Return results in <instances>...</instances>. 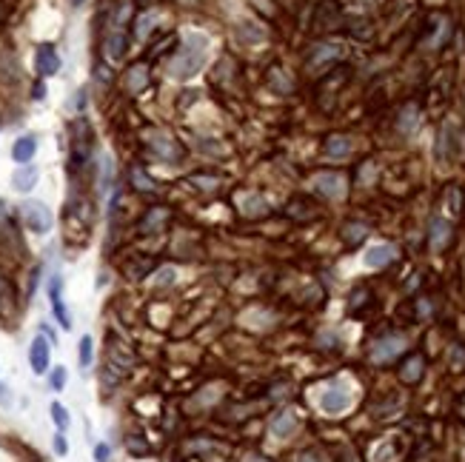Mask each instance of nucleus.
Returning a JSON list of instances; mask_svg holds the SVG:
<instances>
[{"mask_svg":"<svg viewBox=\"0 0 465 462\" xmlns=\"http://www.w3.org/2000/svg\"><path fill=\"white\" fill-rule=\"evenodd\" d=\"M131 362H134V357L129 351V345H123L118 340H109V368H114L118 374H126Z\"/></svg>","mask_w":465,"mask_h":462,"instance_id":"nucleus-6","label":"nucleus"},{"mask_svg":"<svg viewBox=\"0 0 465 462\" xmlns=\"http://www.w3.org/2000/svg\"><path fill=\"white\" fill-rule=\"evenodd\" d=\"M131 177H134V183H137V189H146V192H149V189H154V183H152V180H149V177H146L140 169H137V172H131Z\"/></svg>","mask_w":465,"mask_h":462,"instance_id":"nucleus-32","label":"nucleus"},{"mask_svg":"<svg viewBox=\"0 0 465 462\" xmlns=\"http://www.w3.org/2000/svg\"><path fill=\"white\" fill-rule=\"evenodd\" d=\"M35 98H37V100H43V98H46V89H43V86H37V89H35Z\"/></svg>","mask_w":465,"mask_h":462,"instance_id":"nucleus-36","label":"nucleus"},{"mask_svg":"<svg viewBox=\"0 0 465 462\" xmlns=\"http://www.w3.org/2000/svg\"><path fill=\"white\" fill-rule=\"evenodd\" d=\"M49 299H52V308H55V317L60 320L63 329H72V317H69L66 306H63V297H60V277H52L49 283Z\"/></svg>","mask_w":465,"mask_h":462,"instance_id":"nucleus-12","label":"nucleus"},{"mask_svg":"<svg viewBox=\"0 0 465 462\" xmlns=\"http://www.w3.org/2000/svg\"><path fill=\"white\" fill-rule=\"evenodd\" d=\"M35 68H37L43 77L57 75V68H60V55L55 52V46H40L37 55H35Z\"/></svg>","mask_w":465,"mask_h":462,"instance_id":"nucleus-7","label":"nucleus"},{"mask_svg":"<svg viewBox=\"0 0 465 462\" xmlns=\"http://www.w3.org/2000/svg\"><path fill=\"white\" fill-rule=\"evenodd\" d=\"M403 345H405L403 337H385V340H380V342L374 345L371 357H374V362H388L391 357H397V354L403 351Z\"/></svg>","mask_w":465,"mask_h":462,"instance_id":"nucleus-10","label":"nucleus"},{"mask_svg":"<svg viewBox=\"0 0 465 462\" xmlns=\"http://www.w3.org/2000/svg\"><path fill=\"white\" fill-rule=\"evenodd\" d=\"M394 246H388V243H374V246H368V251L363 254V263L368 266V268H383V266H388L391 260H394Z\"/></svg>","mask_w":465,"mask_h":462,"instance_id":"nucleus-8","label":"nucleus"},{"mask_svg":"<svg viewBox=\"0 0 465 462\" xmlns=\"http://www.w3.org/2000/svg\"><path fill=\"white\" fill-rule=\"evenodd\" d=\"M414 126H417V106H405L403 118H400V129H403V131H411Z\"/></svg>","mask_w":465,"mask_h":462,"instance_id":"nucleus-25","label":"nucleus"},{"mask_svg":"<svg viewBox=\"0 0 465 462\" xmlns=\"http://www.w3.org/2000/svg\"><path fill=\"white\" fill-rule=\"evenodd\" d=\"M192 183H194V186H200V189H215V186H217V177H206V174H194V177H192Z\"/></svg>","mask_w":465,"mask_h":462,"instance_id":"nucleus-28","label":"nucleus"},{"mask_svg":"<svg viewBox=\"0 0 465 462\" xmlns=\"http://www.w3.org/2000/svg\"><path fill=\"white\" fill-rule=\"evenodd\" d=\"M240 212L246 217H263V214H268V203L260 194H243L240 197Z\"/></svg>","mask_w":465,"mask_h":462,"instance_id":"nucleus-16","label":"nucleus"},{"mask_svg":"<svg viewBox=\"0 0 465 462\" xmlns=\"http://www.w3.org/2000/svg\"><path fill=\"white\" fill-rule=\"evenodd\" d=\"M23 212V220H26V225L35 231V234H46V231L52 228V212L46 209V203H37V200H29L20 205Z\"/></svg>","mask_w":465,"mask_h":462,"instance_id":"nucleus-3","label":"nucleus"},{"mask_svg":"<svg viewBox=\"0 0 465 462\" xmlns=\"http://www.w3.org/2000/svg\"><path fill=\"white\" fill-rule=\"evenodd\" d=\"M55 451H57V454H66V451H69V445H66V440H63V434L55 436Z\"/></svg>","mask_w":465,"mask_h":462,"instance_id":"nucleus-35","label":"nucleus"},{"mask_svg":"<svg viewBox=\"0 0 465 462\" xmlns=\"http://www.w3.org/2000/svg\"><path fill=\"white\" fill-rule=\"evenodd\" d=\"M446 205H451V214H459V192L457 189H448V194H446Z\"/></svg>","mask_w":465,"mask_h":462,"instance_id":"nucleus-30","label":"nucleus"},{"mask_svg":"<svg viewBox=\"0 0 465 462\" xmlns=\"http://www.w3.org/2000/svg\"><path fill=\"white\" fill-rule=\"evenodd\" d=\"M400 377H403V382H417V380L423 377V360H420V357H411V360L403 365Z\"/></svg>","mask_w":465,"mask_h":462,"instance_id":"nucleus-21","label":"nucleus"},{"mask_svg":"<svg viewBox=\"0 0 465 462\" xmlns=\"http://www.w3.org/2000/svg\"><path fill=\"white\" fill-rule=\"evenodd\" d=\"M80 365H83V368L91 365V337H83V340H80Z\"/></svg>","mask_w":465,"mask_h":462,"instance_id":"nucleus-27","label":"nucleus"},{"mask_svg":"<svg viewBox=\"0 0 465 462\" xmlns=\"http://www.w3.org/2000/svg\"><path fill=\"white\" fill-rule=\"evenodd\" d=\"M52 420L57 423V428H69V414H66V408L60 403L52 405Z\"/></svg>","mask_w":465,"mask_h":462,"instance_id":"nucleus-26","label":"nucleus"},{"mask_svg":"<svg viewBox=\"0 0 465 462\" xmlns=\"http://www.w3.org/2000/svg\"><path fill=\"white\" fill-rule=\"evenodd\" d=\"M35 151H37V137H32V134L17 137L15 146H12V157H15V163H23V166H26L29 160L35 157Z\"/></svg>","mask_w":465,"mask_h":462,"instance_id":"nucleus-11","label":"nucleus"},{"mask_svg":"<svg viewBox=\"0 0 465 462\" xmlns=\"http://www.w3.org/2000/svg\"><path fill=\"white\" fill-rule=\"evenodd\" d=\"M123 52H126V35H123V29L111 26V32L106 35V57L109 60H120Z\"/></svg>","mask_w":465,"mask_h":462,"instance_id":"nucleus-15","label":"nucleus"},{"mask_svg":"<svg viewBox=\"0 0 465 462\" xmlns=\"http://www.w3.org/2000/svg\"><path fill=\"white\" fill-rule=\"evenodd\" d=\"M348 405H352V391H348V385L343 380L331 382L329 388L320 394V408L325 414H343Z\"/></svg>","mask_w":465,"mask_h":462,"instance_id":"nucleus-2","label":"nucleus"},{"mask_svg":"<svg viewBox=\"0 0 465 462\" xmlns=\"http://www.w3.org/2000/svg\"><path fill=\"white\" fill-rule=\"evenodd\" d=\"M63 385H66V368L60 365V368H55V371H52V388L63 391Z\"/></svg>","mask_w":465,"mask_h":462,"instance_id":"nucleus-29","label":"nucleus"},{"mask_svg":"<svg viewBox=\"0 0 465 462\" xmlns=\"http://www.w3.org/2000/svg\"><path fill=\"white\" fill-rule=\"evenodd\" d=\"M146 137H149V146H152V151H154L157 157H163V160H180V157H183L180 143L172 140L169 134H163V131H149Z\"/></svg>","mask_w":465,"mask_h":462,"instance_id":"nucleus-5","label":"nucleus"},{"mask_svg":"<svg viewBox=\"0 0 465 462\" xmlns=\"http://www.w3.org/2000/svg\"><path fill=\"white\" fill-rule=\"evenodd\" d=\"M163 220H166V212H163V209H154V212H149L146 217H143V223H140V231H154V228H160V223Z\"/></svg>","mask_w":465,"mask_h":462,"instance_id":"nucleus-24","label":"nucleus"},{"mask_svg":"<svg viewBox=\"0 0 465 462\" xmlns=\"http://www.w3.org/2000/svg\"><path fill=\"white\" fill-rule=\"evenodd\" d=\"M152 23H154V15H143L140 23H137V37H146L149 29H152Z\"/></svg>","mask_w":465,"mask_h":462,"instance_id":"nucleus-31","label":"nucleus"},{"mask_svg":"<svg viewBox=\"0 0 465 462\" xmlns=\"http://www.w3.org/2000/svg\"><path fill=\"white\" fill-rule=\"evenodd\" d=\"M95 459L98 462H109V445H98L95 448Z\"/></svg>","mask_w":465,"mask_h":462,"instance_id":"nucleus-34","label":"nucleus"},{"mask_svg":"<svg viewBox=\"0 0 465 462\" xmlns=\"http://www.w3.org/2000/svg\"><path fill=\"white\" fill-rule=\"evenodd\" d=\"M206 57H208V37L203 32H185L180 52L174 55V60L169 66V75L174 80H189L203 68Z\"/></svg>","mask_w":465,"mask_h":462,"instance_id":"nucleus-1","label":"nucleus"},{"mask_svg":"<svg viewBox=\"0 0 465 462\" xmlns=\"http://www.w3.org/2000/svg\"><path fill=\"white\" fill-rule=\"evenodd\" d=\"M325 154L329 157H345V154H352V140L343 134H334L325 140Z\"/></svg>","mask_w":465,"mask_h":462,"instance_id":"nucleus-18","label":"nucleus"},{"mask_svg":"<svg viewBox=\"0 0 465 462\" xmlns=\"http://www.w3.org/2000/svg\"><path fill=\"white\" fill-rule=\"evenodd\" d=\"M72 3H75V6H83V3H86V0H72Z\"/></svg>","mask_w":465,"mask_h":462,"instance_id":"nucleus-37","label":"nucleus"},{"mask_svg":"<svg viewBox=\"0 0 465 462\" xmlns=\"http://www.w3.org/2000/svg\"><path fill=\"white\" fill-rule=\"evenodd\" d=\"M149 83V72H146V66H134V68H129V77H126V86H129V91H143V86Z\"/></svg>","mask_w":465,"mask_h":462,"instance_id":"nucleus-20","label":"nucleus"},{"mask_svg":"<svg viewBox=\"0 0 465 462\" xmlns=\"http://www.w3.org/2000/svg\"><path fill=\"white\" fill-rule=\"evenodd\" d=\"M37 177H40V172H37L35 166H20V169L12 174V186H15L17 192H32V189L37 186Z\"/></svg>","mask_w":465,"mask_h":462,"instance_id":"nucleus-13","label":"nucleus"},{"mask_svg":"<svg viewBox=\"0 0 465 462\" xmlns=\"http://www.w3.org/2000/svg\"><path fill=\"white\" fill-rule=\"evenodd\" d=\"M345 231H348V234H345L348 240H363V237H365V228H363V225H348Z\"/></svg>","mask_w":465,"mask_h":462,"instance_id":"nucleus-33","label":"nucleus"},{"mask_svg":"<svg viewBox=\"0 0 465 462\" xmlns=\"http://www.w3.org/2000/svg\"><path fill=\"white\" fill-rule=\"evenodd\" d=\"M448 240H451V225L446 223V220H431V234H428V243H431V248L434 251H443L446 246H448Z\"/></svg>","mask_w":465,"mask_h":462,"instance_id":"nucleus-14","label":"nucleus"},{"mask_svg":"<svg viewBox=\"0 0 465 462\" xmlns=\"http://www.w3.org/2000/svg\"><path fill=\"white\" fill-rule=\"evenodd\" d=\"M111 177H114V163H111L109 154H103L100 157V192L111 189Z\"/></svg>","mask_w":465,"mask_h":462,"instance_id":"nucleus-23","label":"nucleus"},{"mask_svg":"<svg viewBox=\"0 0 465 462\" xmlns=\"http://www.w3.org/2000/svg\"><path fill=\"white\" fill-rule=\"evenodd\" d=\"M343 57V46H334V43H325V46H317V52L311 55V66H322L329 60H337Z\"/></svg>","mask_w":465,"mask_h":462,"instance_id":"nucleus-19","label":"nucleus"},{"mask_svg":"<svg viewBox=\"0 0 465 462\" xmlns=\"http://www.w3.org/2000/svg\"><path fill=\"white\" fill-rule=\"evenodd\" d=\"M311 186L314 192H320L322 197H329V200H340L345 194V177L337 174V172H320L311 177Z\"/></svg>","mask_w":465,"mask_h":462,"instance_id":"nucleus-4","label":"nucleus"},{"mask_svg":"<svg viewBox=\"0 0 465 462\" xmlns=\"http://www.w3.org/2000/svg\"><path fill=\"white\" fill-rule=\"evenodd\" d=\"M237 35H240V40H246V43H260L266 35H263V29L257 26V23H251V20H246V23H240V29H237Z\"/></svg>","mask_w":465,"mask_h":462,"instance_id":"nucleus-22","label":"nucleus"},{"mask_svg":"<svg viewBox=\"0 0 465 462\" xmlns=\"http://www.w3.org/2000/svg\"><path fill=\"white\" fill-rule=\"evenodd\" d=\"M49 349H52V345L46 342L43 337H35V340H32L29 362H32V371H35V374H46V371H49Z\"/></svg>","mask_w":465,"mask_h":462,"instance_id":"nucleus-9","label":"nucleus"},{"mask_svg":"<svg viewBox=\"0 0 465 462\" xmlns=\"http://www.w3.org/2000/svg\"><path fill=\"white\" fill-rule=\"evenodd\" d=\"M294 428H297V414L294 411H283L271 420V434L274 436H289Z\"/></svg>","mask_w":465,"mask_h":462,"instance_id":"nucleus-17","label":"nucleus"}]
</instances>
